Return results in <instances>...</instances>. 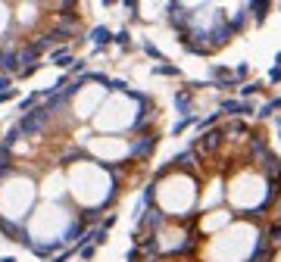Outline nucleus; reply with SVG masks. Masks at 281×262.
<instances>
[{"label": "nucleus", "mask_w": 281, "mask_h": 262, "mask_svg": "<svg viewBox=\"0 0 281 262\" xmlns=\"http://www.w3.org/2000/svg\"><path fill=\"white\" fill-rule=\"evenodd\" d=\"M141 47H144V53H147V56H153V60H159V63H163V53H159V50H156V47H153V44H150V41H144V44H141Z\"/></svg>", "instance_id": "4be33fe9"}, {"label": "nucleus", "mask_w": 281, "mask_h": 262, "mask_svg": "<svg viewBox=\"0 0 281 262\" xmlns=\"http://www.w3.org/2000/svg\"><path fill=\"white\" fill-rule=\"evenodd\" d=\"M219 119H222V113H219V109H216V113H209L206 119H200V122H197V128H203V131H209L212 125H219Z\"/></svg>", "instance_id": "f3484780"}, {"label": "nucleus", "mask_w": 281, "mask_h": 262, "mask_svg": "<svg viewBox=\"0 0 281 262\" xmlns=\"http://www.w3.org/2000/svg\"><path fill=\"white\" fill-rule=\"evenodd\" d=\"M241 109H244V100H222L219 103V113H228V116H234V119H241Z\"/></svg>", "instance_id": "9b49d317"}, {"label": "nucleus", "mask_w": 281, "mask_h": 262, "mask_svg": "<svg viewBox=\"0 0 281 262\" xmlns=\"http://www.w3.org/2000/svg\"><path fill=\"white\" fill-rule=\"evenodd\" d=\"M247 16H250V6H241L234 19H228V28H231V35H241V31L247 28V22H250Z\"/></svg>", "instance_id": "1a4fd4ad"}, {"label": "nucleus", "mask_w": 281, "mask_h": 262, "mask_svg": "<svg viewBox=\"0 0 281 262\" xmlns=\"http://www.w3.org/2000/svg\"><path fill=\"white\" fill-rule=\"evenodd\" d=\"M0 262H16V259H13V256H3V259H0Z\"/></svg>", "instance_id": "cd10ccee"}, {"label": "nucleus", "mask_w": 281, "mask_h": 262, "mask_svg": "<svg viewBox=\"0 0 281 262\" xmlns=\"http://www.w3.org/2000/svg\"><path fill=\"white\" fill-rule=\"evenodd\" d=\"M50 60H53L56 66H63V69H72V66H75V56H72V53H69L66 47L53 50V53H50Z\"/></svg>", "instance_id": "9d476101"}, {"label": "nucleus", "mask_w": 281, "mask_h": 262, "mask_svg": "<svg viewBox=\"0 0 281 262\" xmlns=\"http://www.w3.org/2000/svg\"><path fill=\"white\" fill-rule=\"evenodd\" d=\"M247 75H250V63H237V66H234V81L241 84Z\"/></svg>", "instance_id": "6ab92c4d"}, {"label": "nucleus", "mask_w": 281, "mask_h": 262, "mask_svg": "<svg viewBox=\"0 0 281 262\" xmlns=\"http://www.w3.org/2000/svg\"><path fill=\"white\" fill-rule=\"evenodd\" d=\"M250 6V13H253V22L256 25H262L266 22V16H269V10H272V3H247Z\"/></svg>", "instance_id": "f8f14e48"}, {"label": "nucleus", "mask_w": 281, "mask_h": 262, "mask_svg": "<svg viewBox=\"0 0 281 262\" xmlns=\"http://www.w3.org/2000/svg\"><path fill=\"white\" fill-rule=\"evenodd\" d=\"M275 125H278V134H281V119H278V122H275Z\"/></svg>", "instance_id": "c85d7f7f"}, {"label": "nucleus", "mask_w": 281, "mask_h": 262, "mask_svg": "<svg viewBox=\"0 0 281 262\" xmlns=\"http://www.w3.org/2000/svg\"><path fill=\"white\" fill-rule=\"evenodd\" d=\"M153 150H156V134H153V131L141 134V138L131 143V159H147Z\"/></svg>", "instance_id": "39448f33"}, {"label": "nucleus", "mask_w": 281, "mask_h": 262, "mask_svg": "<svg viewBox=\"0 0 281 262\" xmlns=\"http://www.w3.org/2000/svg\"><path fill=\"white\" fill-rule=\"evenodd\" d=\"M153 75H169V78H178V75H181V69H178V66H172V63H159V66H153Z\"/></svg>", "instance_id": "4468645a"}, {"label": "nucleus", "mask_w": 281, "mask_h": 262, "mask_svg": "<svg viewBox=\"0 0 281 262\" xmlns=\"http://www.w3.org/2000/svg\"><path fill=\"white\" fill-rule=\"evenodd\" d=\"M269 81H272V84H281V66H275V69L269 72Z\"/></svg>", "instance_id": "b1692460"}, {"label": "nucleus", "mask_w": 281, "mask_h": 262, "mask_svg": "<svg viewBox=\"0 0 281 262\" xmlns=\"http://www.w3.org/2000/svg\"><path fill=\"white\" fill-rule=\"evenodd\" d=\"M113 41H116L119 47H125V50H128V44H131V35H128V28H122V31H119V35L113 38Z\"/></svg>", "instance_id": "aec40b11"}, {"label": "nucleus", "mask_w": 281, "mask_h": 262, "mask_svg": "<svg viewBox=\"0 0 281 262\" xmlns=\"http://www.w3.org/2000/svg\"><path fill=\"white\" fill-rule=\"evenodd\" d=\"M262 240H266L272 250H281V218H278V222H272V225L266 228V234H262Z\"/></svg>", "instance_id": "6e6552de"}, {"label": "nucleus", "mask_w": 281, "mask_h": 262, "mask_svg": "<svg viewBox=\"0 0 281 262\" xmlns=\"http://www.w3.org/2000/svg\"><path fill=\"white\" fill-rule=\"evenodd\" d=\"M256 116H259V119H272V116H275V106H272V100H269V103H262V106L256 109Z\"/></svg>", "instance_id": "412c9836"}, {"label": "nucleus", "mask_w": 281, "mask_h": 262, "mask_svg": "<svg viewBox=\"0 0 281 262\" xmlns=\"http://www.w3.org/2000/svg\"><path fill=\"white\" fill-rule=\"evenodd\" d=\"M175 106H178V113H181V116H194L191 113V109H194V94H191V91H178V94H175Z\"/></svg>", "instance_id": "0eeeda50"}, {"label": "nucleus", "mask_w": 281, "mask_h": 262, "mask_svg": "<svg viewBox=\"0 0 281 262\" xmlns=\"http://www.w3.org/2000/svg\"><path fill=\"white\" fill-rule=\"evenodd\" d=\"M16 94H13V91H3V94H0V103H6V100H13Z\"/></svg>", "instance_id": "bb28decb"}, {"label": "nucleus", "mask_w": 281, "mask_h": 262, "mask_svg": "<svg viewBox=\"0 0 281 262\" xmlns=\"http://www.w3.org/2000/svg\"><path fill=\"white\" fill-rule=\"evenodd\" d=\"M10 163H13V150L0 147V178H3V175L10 172Z\"/></svg>", "instance_id": "2eb2a0df"}, {"label": "nucleus", "mask_w": 281, "mask_h": 262, "mask_svg": "<svg viewBox=\"0 0 281 262\" xmlns=\"http://www.w3.org/2000/svg\"><path fill=\"white\" fill-rule=\"evenodd\" d=\"M166 13H169V25H172L178 35L191 31V10L184 3H166Z\"/></svg>", "instance_id": "f03ea898"}, {"label": "nucleus", "mask_w": 281, "mask_h": 262, "mask_svg": "<svg viewBox=\"0 0 281 262\" xmlns=\"http://www.w3.org/2000/svg\"><path fill=\"white\" fill-rule=\"evenodd\" d=\"M197 122H200L197 116H184L181 122H175V128H172V131H175V134H181V131H187V128H191V125H197Z\"/></svg>", "instance_id": "a211bd4d"}, {"label": "nucleus", "mask_w": 281, "mask_h": 262, "mask_svg": "<svg viewBox=\"0 0 281 262\" xmlns=\"http://www.w3.org/2000/svg\"><path fill=\"white\" fill-rule=\"evenodd\" d=\"M88 38L94 41V47L100 50V47L113 44V38H116V35H113V31H109V28H103V25H97V28H91V35H88Z\"/></svg>", "instance_id": "423d86ee"}, {"label": "nucleus", "mask_w": 281, "mask_h": 262, "mask_svg": "<svg viewBox=\"0 0 281 262\" xmlns=\"http://www.w3.org/2000/svg\"><path fill=\"white\" fill-rule=\"evenodd\" d=\"M19 138H22V128H19V125H13V128L6 131V138H3V147H6V150H13V143L19 141Z\"/></svg>", "instance_id": "dca6fc26"}, {"label": "nucleus", "mask_w": 281, "mask_h": 262, "mask_svg": "<svg viewBox=\"0 0 281 262\" xmlns=\"http://www.w3.org/2000/svg\"><path fill=\"white\" fill-rule=\"evenodd\" d=\"M259 91H262V84H259V81H244L237 94H241V100H250V97H256Z\"/></svg>", "instance_id": "ddd939ff"}, {"label": "nucleus", "mask_w": 281, "mask_h": 262, "mask_svg": "<svg viewBox=\"0 0 281 262\" xmlns=\"http://www.w3.org/2000/svg\"><path fill=\"white\" fill-rule=\"evenodd\" d=\"M94 256V247H91V243H88V247H81V259H91Z\"/></svg>", "instance_id": "a878e982"}, {"label": "nucleus", "mask_w": 281, "mask_h": 262, "mask_svg": "<svg viewBox=\"0 0 281 262\" xmlns=\"http://www.w3.org/2000/svg\"><path fill=\"white\" fill-rule=\"evenodd\" d=\"M222 134H225V141H231V143H241V141L247 143V141H250V128H247L244 119H231L222 128Z\"/></svg>", "instance_id": "20e7f679"}, {"label": "nucleus", "mask_w": 281, "mask_h": 262, "mask_svg": "<svg viewBox=\"0 0 281 262\" xmlns=\"http://www.w3.org/2000/svg\"><path fill=\"white\" fill-rule=\"evenodd\" d=\"M209 81L216 84V91L219 88H225V91H231V88H241V84L234 81V69H228V66H209Z\"/></svg>", "instance_id": "7ed1b4c3"}, {"label": "nucleus", "mask_w": 281, "mask_h": 262, "mask_svg": "<svg viewBox=\"0 0 281 262\" xmlns=\"http://www.w3.org/2000/svg\"><path fill=\"white\" fill-rule=\"evenodd\" d=\"M47 119H50L47 106H35V109H28V113L19 119V128H22V134H38L47 125Z\"/></svg>", "instance_id": "f257e3e1"}, {"label": "nucleus", "mask_w": 281, "mask_h": 262, "mask_svg": "<svg viewBox=\"0 0 281 262\" xmlns=\"http://www.w3.org/2000/svg\"><path fill=\"white\" fill-rule=\"evenodd\" d=\"M109 88H113V91H125V94H128V84H125V81H109Z\"/></svg>", "instance_id": "393cba45"}, {"label": "nucleus", "mask_w": 281, "mask_h": 262, "mask_svg": "<svg viewBox=\"0 0 281 262\" xmlns=\"http://www.w3.org/2000/svg\"><path fill=\"white\" fill-rule=\"evenodd\" d=\"M10 84H13V75H0V94L10 91Z\"/></svg>", "instance_id": "5701e85b"}]
</instances>
